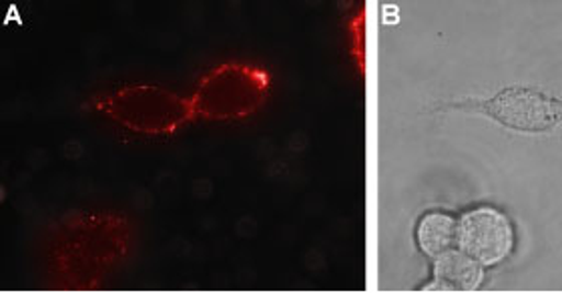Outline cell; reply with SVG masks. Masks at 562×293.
Here are the masks:
<instances>
[{"mask_svg": "<svg viewBox=\"0 0 562 293\" xmlns=\"http://www.w3.org/2000/svg\"><path fill=\"white\" fill-rule=\"evenodd\" d=\"M481 263L470 258L462 249L448 251L445 256L436 258L434 266V282L426 290L434 292H474L482 283Z\"/></svg>", "mask_w": 562, "mask_h": 293, "instance_id": "3", "label": "cell"}, {"mask_svg": "<svg viewBox=\"0 0 562 293\" xmlns=\"http://www.w3.org/2000/svg\"><path fill=\"white\" fill-rule=\"evenodd\" d=\"M515 244L513 225L506 215L492 207H481L467 213L460 222L458 247L476 259L481 266H494L503 261Z\"/></svg>", "mask_w": 562, "mask_h": 293, "instance_id": "2", "label": "cell"}, {"mask_svg": "<svg viewBox=\"0 0 562 293\" xmlns=\"http://www.w3.org/2000/svg\"><path fill=\"white\" fill-rule=\"evenodd\" d=\"M422 251L430 258H440L457 249L460 241V223L446 213H428L418 227Z\"/></svg>", "mask_w": 562, "mask_h": 293, "instance_id": "4", "label": "cell"}, {"mask_svg": "<svg viewBox=\"0 0 562 293\" xmlns=\"http://www.w3.org/2000/svg\"><path fill=\"white\" fill-rule=\"evenodd\" d=\"M484 109L494 121L520 133H544L562 121V103L527 87L504 89Z\"/></svg>", "mask_w": 562, "mask_h": 293, "instance_id": "1", "label": "cell"}]
</instances>
